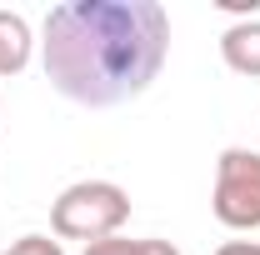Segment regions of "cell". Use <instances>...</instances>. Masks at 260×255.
I'll return each mask as SVG.
<instances>
[{
    "label": "cell",
    "mask_w": 260,
    "mask_h": 255,
    "mask_svg": "<svg viewBox=\"0 0 260 255\" xmlns=\"http://www.w3.org/2000/svg\"><path fill=\"white\" fill-rule=\"evenodd\" d=\"M165 60L170 15L160 0H65L40 30L45 80L85 110L140 100Z\"/></svg>",
    "instance_id": "1"
},
{
    "label": "cell",
    "mask_w": 260,
    "mask_h": 255,
    "mask_svg": "<svg viewBox=\"0 0 260 255\" xmlns=\"http://www.w3.org/2000/svg\"><path fill=\"white\" fill-rule=\"evenodd\" d=\"M125 220H130V195L115 180H75L50 205L55 240H85V245H95V240L120 235Z\"/></svg>",
    "instance_id": "2"
},
{
    "label": "cell",
    "mask_w": 260,
    "mask_h": 255,
    "mask_svg": "<svg viewBox=\"0 0 260 255\" xmlns=\"http://www.w3.org/2000/svg\"><path fill=\"white\" fill-rule=\"evenodd\" d=\"M210 210L225 230H260V155L255 150H245V145L220 150Z\"/></svg>",
    "instance_id": "3"
},
{
    "label": "cell",
    "mask_w": 260,
    "mask_h": 255,
    "mask_svg": "<svg viewBox=\"0 0 260 255\" xmlns=\"http://www.w3.org/2000/svg\"><path fill=\"white\" fill-rule=\"evenodd\" d=\"M220 60L235 75L260 80V15H245V20L225 25V35H220Z\"/></svg>",
    "instance_id": "4"
},
{
    "label": "cell",
    "mask_w": 260,
    "mask_h": 255,
    "mask_svg": "<svg viewBox=\"0 0 260 255\" xmlns=\"http://www.w3.org/2000/svg\"><path fill=\"white\" fill-rule=\"evenodd\" d=\"M35 55V35H30V20L15 15V10H0V80L5 75H20Z\"/></svg>",
    "instance_id": "5"
},
{
    "label": "cell",
    "mask_w": 260,
    "mask_h": 255,
    "mask_svg": "<svg viewBox=\"0 0 260 255\" xmlns=\"http://www.w3.org/2000/svg\"><path fill=\"white\" fill-rule=\"evenodd\" d=\"M10 255H65V250L50 235H20V240H10Z\"/></svg>",
    "instance_id": "6"
},
{
    "label": "cell",
    "mask_w": 260,
    "mask_h": 255,
    "mask_svg": "<svg viewBox=\"0 0 260 255\" xmlns=\"http://www.w3.org/2000/svg\"><path fill=\"white\" fill-rule=\"evenodd\" d=\"M130 250H135V240H125V235H110V240L85 245V255H130Z\"/></svg>",
    "instance_id": "7"
},
{
    "label": "cell",
    "mask_w": 260,
    "mask_h": 255,
    "mask_svg": "<svg viewBox=\"0 0 260 255\" xmlns=\"http://www.w3.org/2000/svg\"><path fill=\"white\" fill-rule=\"evenodd\" d=\"M130 255H180V250H175L170 240H135V250H130Z\"/></svg>",
    "instance_id": "8"
},
{
    "label": "cell",
    "mask_w": 260,
    "mask_h": 255,
    "mask_svg": "<svg viewBox=\"0 0 260 255\" xmlns=\"http://www.w3.org/2000/svg\"><path fill=\"white\" fill-rule=\"evenodd\" d=\"M215 255H260V245H255V240H225Z\"/></svg>",
    "instance_id": "9"
},
{
    "label": "cell",
    "mask_w": 260,
    "mask_h": 255,
    "mask_svg": "<svg viewBox=\"0 0 260 255\" xmlns=\"http://www.w3.org/2000/svg\"><path fill=\"white\" fill-rule=\"evenodd\" d=\"M0 255H10V250H0Z\"/></svg>",
    "instance_id": "10"
}]
</instances>
